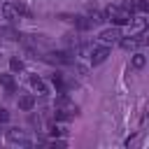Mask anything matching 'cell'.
Segmentation results:
<instances>
[{
  "label": "cell",
  "mask_w": 149,
  "mask_h": 149,
  "mask_svg": "<svg viewBox=\"0 0 149 149\" xmlns=\"http://www.w3.org/2000/svg\"><path fill=\"white\" fill-rule=\"evenodd\" d=\"M102 16H105L107 21H112L114 26H119V28H121V26H128V21H130V16H133V14H130V12H126L121 5H109V7L105 9V14H102Z\"/></svg>",
  "instance_id": "obj_1"
},
{
  "label": "cell",
  "mask_w": 149,
  "mask_h": 149,
  "mask_svg": "<svg viewBox=\"0 0 149 149\" xmlns=\"http://www.w3.org/2000/svg\"><path fill=\"white\" fill-rule=\"evenodd\" d=\"M7 142L9 144H19V147H30L33 140L26 135V130H19V128H9L7 130Z\"/></svg>",
  "instance_id": "obj_2"
},
{
  "label": "cell",
  "mask_w": 149,
  "mask_h": 149,
  "mask_svg": "<svg viewBox=\"0 0 149 149\" xmlns=\"http://www.w3.org/2000/svg\"><path fill=\"white\" fill-rule=\"evenodd\" d=\"M107 56H109V47L107 44H100V47H93L91 49L88 61H91V65H100V63L107 61Z\"/></svg>",
  "instance_id": "obj_3"
},
{
  "label": "cell",
  "mask_w": 149,
  "mask_h": 149,
  "mask_svg": "<svg viewBox=\"0 0 149 149\" xmlns=\"http://www.w3.org/2000/svg\"><path fill=\"white\" fill-rule=\"evenodd\" d=\"M119 37H121V30H119V26H112V28H105L100 35H98V40H100V44H114V42H119Z\"/></svg>",
  "instance_id": "obj_4"
},
{
  "label": "cell",
  "mask_w": 149,
  "mask_h": 149,
  "mask_svg": "<svg viewBox=\"0 0 149 149\" xmlns=\"http://www.w3.org/2000/svg\"><path fill=\"white\" fill-rule=\"evenodd\" d=\"M47 61H49V63H58V65H68V63H72L70 54H65V51H51V54H47Z\"/></svg>",
  "instance_id": "obj_5"
},
{
  "label": "cell",
  "mask_w": 149,
  "mask_h": 149,
  "mask_svg": "<svg viewBox=\"0 0 149 149\" xmlns=\"http://www.w3.org/2000/svg\"><path fill=\"white\" fill-rule=\"evenodd\" d=\"M130 35H137L142 30H147V19L144 16H130Z\"/></svg>",
  "instance_id": "obj_6"
},
{
  "label": "cell",
  "mask_w": 149,
  "mask_h": 149,
  "mask_svg": "<svg viewBox=\"0 0 149 149\" xmlns=\"http://www.w3.org/2000/svg\"><path fill=\"white\" fill-rule=\"evenodd\" d=\"M30 86H33V91H35L37 95H49V88H47V84H44L42 77L33 74V77H30Z\"/></svg>",
  "instance_id": "obj_7"
},
{
  "label": "cell",
  "mask_w": 149,
  "mask_h": 149,
  "mask_svg": "<svg viewBox=\"0 0 149 149\" xmlns=\"http://www.w3.org/2000/svg\"><path fill=\"white\" fill-rule=\"evenodd\" d=\"M2 16H5L9 23H14V21L19 19V14H16V7H14L12 2H5V5H2Z\"/></svg>",
  "instance_id": "obj_8"
},
{
  "label": "cell",
  "mask_w": 149,
  "mask_h": 149,
  "mask_svg": "<svg viewBox=\"0 0 149 149\" xmlns=\"http://www.w3.org/2000/svg\"><path fill=\"white\" fill-rule=\"evenodd\" d=\"M0 86H5V91H7V93H14V91H16L14 74H0Z\"/></svg>",
  "instance_id": "obj_9"
},
{
  "label": "cell",
  "mask_w": 149,
  "mask_h": 149,
  "mask_svg": "<svg viewBox=\"0 0 149 149\" xmlns=\"http://www.w3.org/2000/svg\"><path fill=\"white\" fill-rule=\"evenodd\" d=\"M119 44H121V49H126V51H133V49H137V37H135V35L119 37Z\"/></svg>",
  "instance_id": "obj_10"
},
{
  "label": "cell",
  "mask_w": 149,
  "mask_h": 149,
  "mask_svg": "<svg viewBox=\"0 0 149 149\" xmlns=\"http://www.w3.org/2000/svg\"><path fill=\"white\" fill-rule=\"evenodd\" d=\"M130 65H133L135 70H142V68L147 65V56H144L142 51H137V54H133V58H130Z\"/></svg>",
  "instance_id": "obj_11"
},
{
  "label": "cell",
  "mask_w": 149,
  "mask_h": 149,
  "mask_svg": "<svg viewBox=\"0 0 149 149\" xmlns=\"http://www.w3.org/2000/svg\"><path fill=\"white\" fill-rule=\"evenodd\" d=\"M33 107H35V98H33V95H21V98H19V109L30 112Z\"/></svg>",
  "instance_id": "obj_12"
},
{
  "label": "cell",
  "mask_w": 149,
  "mask_h": 149,
  "mask_svg": "<svg viewBox=\"0 0 149 149\" xmlns=\"http://www.w3.org/2000/svg\"><path fill=\"white\" fill-rule=\"evenodd\" d=\"M51 84L58 88V93H65V81H63V74L61 72H54L51 74Z\"/></svg>",
  "instance_id": "obj_13"
},
{
  "label": "cell",
  "mask_w": 149,
  "mask_h": 149,
  "mask_svg": "<svg viewBox=\"0 0 149 149\" xmlns=\"http://www.w3.org/2000/svg\"><path fill=\"white\" fill-rule=\"evenodd\" d=\"M88 21H91V26H95V23H100V21H105V16L98 12V9H88V16H86Z\"/></svg>",
  "instance_id": "obj_14"
},
{
  "label": "cell",
  "mask_w": 149,
  "mask_h": 149,
  "mask_svg": "<svg viewBox=\"0 0 149 149\" xmlns=\"http://www.w3.org/2000/svg\"><path fill=\"white\" fill-rule=\"evenodd\" d=\"M9 70H12V72H21V70H23V61L16 58V56H12V58H9Z\"/></svg>",
  "instance_id": "obj_15"
},
{
  "label": "cell",
  "mask_w": 149,
  "mask_h": 149,
  "mask_svg": "<svg viewBox=\"0 0 149 149\" xmlns=\"http://www.w3.org/2000/svg\"><path fill=\"white\" fill-rule=\"evenodd\" d=\"M0 35H5L7 40H21V35H19L14 28H0Z\"/></svg>",
  "instance_id": "obj_16"
},
{
  "label": "cell",
  "mask_w": 149,
  "mask_h": 149,
  "mask_svg": "<svg viewBox=\"0 0 149 149\" xmlns=\"http://www.w3.org/2000/svg\"><path fill=\"white\" fill-rule=\"evenodd\" d=\"M135 9H137V12H142V14H147V12H149L147 0H135Z\"/></svg>",
  "instance_id": "obj_17"
},
{
  "label": "cell",
  "mask_w": 149,
  "mask_h": 149,
  "mask_svg": "<svg viewBox=\"0 0 149 149\" xmlns=\"http://www.w3.org/2000/svg\"><path fill=\"white\" fill-rule=\"evenodd\" d=\"M65 133H68V130H65L63 126H54V128H51V135H56V137H58V135H65Z\"/></svg>",
  "instance_id": "obj_18"
},
{
  "label": "cell",
  "mask_w": 149,
  "mask_h": 149,
  "mask_svg": "<svg viewBox=\"0 0 149 149\" xmlns=\"http://www.w3.org/2000/svg\"><path fill=\"white\" fill-rule=\"evenodd\" d=\"M0 121H9V112L7 109H0Z\"/></svg>",
  "instance_id": "obj_19"
}]
</instances>
